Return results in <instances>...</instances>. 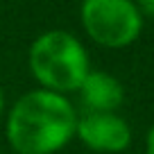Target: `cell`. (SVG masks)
I'll list each match as a JSON object with an SVG mask.
<instances>
[{
  "label": "cell",
  "instance_id": "cell-1",
  "mask_svg": "<svg viewBox=\"0 0 154 154\" xmlns=\"http://www.w3.org/2000/svg\"><path fill=\"white\" fill-rule=\"evenodd\" d=\"M75 127L77 111L66 95L34 88L9 109L5 136L18 154H54L70 143Z\"/></svg>",
  "mask_w": 154,
  "mask_h": 154
},
{
  "label": "cell",
  "instance_id": "cell-4",
  "mask_svg": "<svg viewBox=\"0 0 154 154\" xmlns=\"http://www.w3.org/2000/svg\"><path fill=\"white\" fill-rule=\"evenodd\" d=\"M75 136L93 152L118 154L131 145V127L118 113H93L77 118Z\"/></svg>",
  "mask_w": 154,
  "mask_h": 154
},
{
  "label": "cell",
  "instance_id": "cell-7",
  "mask_svg": "<svg viewBox=\"0 0 154 154\" xmlns=\"http://www.w3.org/2000/svg\"><path fill=\"white\" fill-rule=\"evenodd\" d=\"M145 154H154V125L149 127L147 136H145Z\"/></svg>",
  "mask_w": 154,
  "mask_h": 154
},
{
  "label": "cell",
  "instance_id": "cell-6",
  "mask_svg": "<svg viewBox=\"0 0 154 154\" xmlns=\"http://www.w3.org/2000/svg\"><path fill=\"white\" fill-rule=\"evenodd\" d=\"M136 7L143 18H154V0H140V2H136Z\"/></svg>",
  "mask_w": 154,
  "mask_h": 154
},
{
  "label": "cell",
  "instance_id": "cell-8",
  "mask_svg": "<svg viewBox=\"0 0 154 154\" xmlns=\"http://www.w3.org/2000/svg\"><path fill=\"white\" fill-rule=\"evenodd\" d=\"M2 113H5V93L0 88V118H2Z\"/></svg>",
  "mask_w": 154,
  "mask_h": 154
},
{
  "label": "cell",
  "instance_id": "cell-3",
  "mask_svg": "<svg viewBox=\"0 0 154 154\" xmlns=\"http://www.w3.org/2000/svg\"><path fill=\"white\" fill-rule=\"evenodd\" d=\"M79 16L91 41L113 50L138 41L145 25V18L131 0H86Z\"/></svg>",
  "mask_w": 154,
  "mask_h": 154
},
{
  "label": "cell",
  "instance_id": "cell-2",
  "mask_svg": "<svg viewBox=\"0 0 154 154\" xmlns=\"http://www.w3.org/2000/svg\"><path fill=\"white\" fill-rule=\"evenodd\" d=\"M27 63L41 88L61 95L79 91L91 72V59L84 43L66 29H48L34 38Z\"/></svg>",
  "mask_w": 154,
  "mask_h": 154
},
{
  "label": "cell",
  "instance_id": "cell-5",
  "mask_svg": "<svg viewBox=\"0 0 154 154\" xmlns=\"http://www.w3.org/2000/svg\"><path fill=\"white\" fill-rule=\"evenodd\" d=\"M82 100L93 113H116L125 102V88L111 72L91 70L79 86Z\"/></svg>",
  "mask_w": 154,
  "mask_h": 154
}]
</instances>
